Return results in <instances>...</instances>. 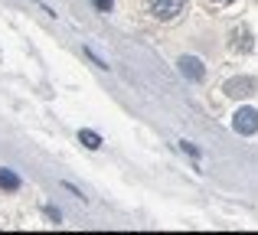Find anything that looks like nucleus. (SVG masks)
Returning <instances> with one entry per match:
<instances>
[{"label":"nucleus","instance_id":"1","mask_svg":"<svg viewBox=\"0 0 258 235\" xmlns=\"http://www.w3.org/2000/svg\"><path fill=\"white\" fill-rule=\"evenodd\" d=\"M186 0H144V13L151 20H160V23H170L183 13Z\"/></svg>","mask_w":258,"mask_h":235},{"label":"nucleus","instance_id":"2","mask_svg":"<svg viewBox=\"0 0 258 235\" xmlns=\"http://www.w3.org/2000/svg\"><path fill=\"white\" fill-rule=\"evenodd\" d=\"M232 127H235V134H255L258 131V111L255 108H239L235 111V118H232Z\"/></svg>","mask_w":258,"mask_h":235},{"label":"nucleus","instance_id":"3","mask_svg":"<svg viewBox=\"0 0 258 235\" xmlns=\"http://www.w3.org/2000/svg\"><path fill=\"white\" fill-rule=\"evenodd\" d=\"M255 92H258L255 79H232V82H226V95H232V98H248Z\"/></svg>","mask_w":258,"mask_h":235},{"label":"nucleus","instance_id":"4","mask_svg":"<svg viewBox=\"0 0 258 235\" xmlns=\"http://www.w3.org/2000/svg\"><path fill=\"white\" fill-rule=\"evenodd\" d=\"M176 65H180V72L186 79H193V82H203V79H206V69H203V62L196 56H183Z\"/></svg>","mask_w":258,"mask_h":235},{"label":"nucleus","instance_id":"5","mask_svg":"<svg viewBox=\"0 0 258 235\" xmlns=\"http://www.w3.org/2000/svg\"><path fill=\"white\" fill-rule=\"evenodd\" d=\"M20 186H23V183H20V177H17L13 170H0V190H10V193H17Z\"/></svg>","mask_w":258,"mask_h":235},{"label":"nucleus","instance_id":"6","mask_svg":"<svg viewBox=\"0 0 258 235\" xmlns=\"http://www.w3.org/2000/svg\"><path fill=\"white\" fill-rule=\"evenodd\" d=\"M79 140H82L88 150H98V147H101V137L95 131H79Z\"/></svg>","mask_w":258,"mask_h":235},{"label":"nucleus","instance_id":"7","mask_svg":"<svg viewBox=\"0 0 258 235\" xmlns=\"http://www.w3.org/2000/svg\"><path fill=\"white\" fill-rule=\"evenodd\" d=\"M95 7H98L101 13H111V7H114V0H92Z\"/></svg>","mask_w":258,"mask_h":235},{"label":"nucleus","instance_id":"8","mask_svg":"<svg viewBox=\"0 0 258 235\" xmlns=\"http://www.w3.org/2000/svg\"><path fill=\"white\" fill-rule=\"evenodd\" d=\"M209 4H213V7H229L232 0H209Z\"/></svg>","mask_w":258,"mask_h":235}]
</instances>
